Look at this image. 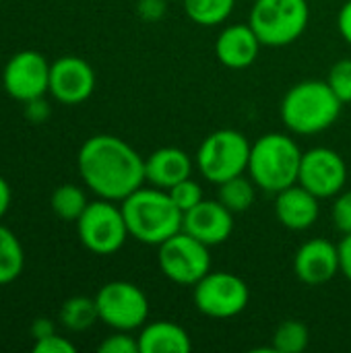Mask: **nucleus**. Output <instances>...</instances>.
Returning a JSON list of instances; mask_svg holds the SVG:
<instances>
[{
	"instance_id": "obj_16",
	"label": "nucleus",
	"mask_w": 351,
	"mask_h": 353,
	"mask_svg": "<svg viewBox=\"0 0 351 353\" xmlns=\"http://www.w3.org/2000/svg\"><path fill=\"white\" fill-rule=\"evenodd\" d=\"M261 48H263V43H261L259 35L254 33V29L250 27V23L228 25L215 41L217 60L223 66L234 68V70H242V68H248L250 64H254Z\"/></svg>"
},
{
	"instance_id": "obj_22",
	"label": "nucleus",
	"mask_w": 351,
	"mask_h": 353,
	"mask_svg": "<svg viewBox=\"0 0 351 353\" xmlns=\"http://www.w3.org/2000/svg\"><path fill=\"white\" fill-rule=\"evenodd\" d=\"M25 267V252L14 236L6 225L0 223V285L12 283Z\"/></svg>"
},
{
	"instance_id": "obj_19",
	"label": "nucleus",
	"mask_w": 351,
	"mask_h": 353,
	"mask_svg": "<svg viewBox=\"0 0 351 353\" xmlns=\"http://www.w3.org/2000/svg\"><path fill=\"white\" fill-rule=\"evenodd\" d=\"M139 350L141 353H188L192 350V341L180 325L155 321L141 327Z\"/></svg>"
},
{
	"instance_id": "obj_25",
	"label": "nucleus",
	"mask_w": 351,
	"mask_h": 353,
	"mask_svg": "<svg viewBox=\"0 0 351 353\" xmlns=\"http://www.w3.org/2000/svg\"><path fill=\"white\" fill-rule=\"evenodd\" d=\"M310 333L300 321H283L273 333V352L302 353L308 347Z\"/></svg>"
},
{
	"instance_id": "obj_10",
	"label": "nucleus",
	"mask_w": 351,
	"mask_h": 353,
	"mask_svg": "<svg viewBox=\"0 0 351 353\" xmlns=\"http://www.w3.org/2000/svg\"><path fill=\"white\" fill-rule=\"evenodd\" d=\"M159 271L178 285H194L211 271L209 246L186 232H178L157 246Z\"/></svg>"
},
{
	"instance_id": "obj_6",
	"label": "nucleus",
	"mask_w": 351,
	"mask_h": 353,
	"mask_svg": "<svg viewBox=\"0 0 351 353\" xmlns=\"http://www.w3.org/2000/svg\"><path fill=\"white\" fill-rule=\"evenodd\" d=\"M250 147V141L240 130L219 128L201 143L197 151V168L205 180L221 184L248 172Z\"/></svg>"
},
{
	"instance_id": "obj_12",
	"label": "nucleus",
	"mask_w": 351,
	"mask_h": 353,
	"mask_svg": "<svg viewBox=\"0 0 351 353\" xmlns=\"http://www.w3.org/2000/svg\"><path fill=\"white\" fill-rule=\"evenodd\" d=\"M298 184L319 199H333L348 184V165L335 149L314 147L302 155Z\"/></svg>"
},
{
	"instance_id": "obj_32",
	"label": "nucleus",
	"mask_w": 351,
	"mask_h": 353,
	"mask_svg": "<svg viewBox=\"0 0 351 353\" xmlns=\"http://www.w3.org/2000/svg\"><path fill=\"white\" fill-rule=\"evenodd\" d=\"M339 248V269L341 275L351 283V234H345L343 240L337 244Z\"/></svg>"
},
{
	"instance_id": "obj_18",
	"label": "nucleus",
	"mask_w": 351,
	"mask_h": 353,
	"mask_svg": "<svg viewBox=\"0 0 351 353\" xmlns=\"http://www.w3.org/2000/svg\"><path fill=\"white\" fill-rule=\"evenodd\" d=\"M192 176V159L178 147H161L145 159V180L155 186L170 190L174 184Z\"/></svg>"
},
{
	"instance_id": "obj_5",
	"label": "nucleus",
	"mask_w": 351,
	"mask_h": 353,
	"mask_svg": "<svg viewBox=\"0 0 351 353\" xmlns=\"http://www.w3.org/2000/svg\"><path fill=\"white\" fill-rule=\"evenodd\" d=\"M310 21L308 0H254L250 27L267 48H283L302 37Z\"/></svg>"
},
{
	"instance_id": "obj_24",
	"label": "nucleus",
	"mask_w": 351,
	"mask_h": 353,
	"mask_svg": "<svg viewBox=\"0 0 351 353\" xmlns=\"http://www.w3.org/2000/svg\"><path fill=\"white\" fill-rule=\"evenodd\" d=\"M50 205H52V211L56 213V217L77 223V219L87 209L89 201H87V194L83 192V188H79L77 184H62L52 192Z\"/></svg>"
},
{
	"instance_id": "obj_15",
	"label": "nucleus",
	"mask_w": 351,
	"mask_h": 353,
	"mask_svg": "<svg viewBox=\"0 0 351 353\" xmlns=\"http://www.w3.org/2000/svg\"><path fill=\"white\" fill-rule=\"evenodd\" d=\"M294 273L306 285L329 283L339 269V248L327 238H312L304 242L294 256Z\"/></svg>"
},
{
	"instance_id": "obj_34",
	"label": "nucleus",
	"mask_w": 351,
	"mask_h": 353,
	"mask_svg": "<svg viewBox=\"0 0 351 353\" xmlns=\"http://www.w3.org/2000/svg\"><path fill=\"white\" fill-rule=\"evenodd\" d=\"M50 114L48 110V103L43 101V97L39 99H33V101H27V116L33 120V122H43V118Z\"/></svg>"
},
{
	"instance_id": "obj_33",
	"label": "nucleus",
	"mask_w": 351,
	"mask_h": 353,
	"mask_svg": "<svg viewBox=\"0 0 351 353\" xmlns=\"http://www.w3.org/2000/svg\"><path fill=\"white\" fill-rule=\"evenodd\" d=\"M337 27H339L341 37L351 46V0H348L341 6V10L337 14Z\"/></svg>"
},
{
	"instance_id": "obj_8",
	"label": "nucleus",
	"mask_w": 351,
	"mask_h": 353,
	"mask_svg": "<svg viewBox=\"0 0 351 353\" xmlns=\"http://www.w3.org/2000/svg\"><path fill=\"white\" fill-rule=\"evenodd\" d=\"M192 302L197 310L209 319L225 321L242 314L250 302L246 281L228 271H209L192 285Z\"/></svg>"
},
{
	"instance_id": "obj_17",
	"label": "nucleus",
	"mask_w": 351,
	"mask_h": 353,
	"mask_svg": "<svg viewBox=\"0 0 351 353\" xmlns=\"http://www.w3.org/2000/svg\"><path fill=\"white\" fill-rule=\"evenodd\" d=\"M319 201L321 199L314 196L310 190H306L300 184H294L277 192V199H275L277 221L292 232H306L319 219V213H321Z\"/></svg>"
},
{
	"instance_id": "obj_2",
	"label": "nucleus",
	"mask_w": 351,
	"mask_h": 353,
	"mask_svg": "<svg viewBox=\"0 0 351 353\" xmlns=\"http://www.w3.org/2000/svg\"><path fill=\"white\" fill-rule=\"evenodd\" d=\"M128 234L147 246H159L182 232L184 213L163 188H139L122 203Z\"/></svg>"
},
{
	"instance_id": "obj_28",
	"label": "nucleus",
	"mask_w": 351,
	"mask_h": 353,
	"mask_svg": "<svg viewBox=\"0 0 351 353\" xmlns=\"http://www.w3.org/2000/svg\"><path fill=\"white\" fill-rule=\"evenodd\" d=\"M99 353H141L139 337H132L130 331H116L99 343Z\"/></svg>"
},
{
	"instance_id": "obj_1",
	"label": "nucleus",
	"mask_w": 351,
	"mask_h": 353,
	"mask_svg": "<svg viewBox=\"0 0 351 353\" xmlns=\"http://www.w3.org/2000/svg\"><path fill=\"white\" fill-rule=\"evenodd\" d=\"M79 174L87 188L99 199L122 203L145 180V159L124 139L95 134L87 139L77 155Z\"/></svg>"
},
{
	"instance_id": "obj_21",
	"label": "nucleus",
	"mask_w": 351,
	"mask_h": 353,
	"mask_svg": "<svg viewBox=\"0 0 351 353\" xmlns=\"http://www.w3.org/2000/svg\"><path fill=\"white\" fill-rule=\"evenodd\" d=\"M97 321H99V312H97L95 298L74 296V298H68L60 308V323L68 331H74V333L87 331Z\"/></svg>"
},
{
	"instance_id": "obj_13",
	"label": "nucleus",
	"mask_w": 351,
	"mask_h": 353,
	"mask_svg": "<svg viewBox=\"0 0 351 353\" xmlns=\"http://www.w3.org/2000/svg\"><path fill=\"white\" fill-rule=\"evenodd\" d=\"M95 91V70L79 56H62L50 66V93L64 105L87 101Z\"/></svg>"
},
{
	"instance_id": "obj_31",
	"label": "nucleus",
	"mask_w": 351,
	"mask_h": 353,
	"mask_svg": "<svg viewBox=\"0 0 351 353\" xmlns=\"http://www.w3.org/2000/svg\"><path fill=\"white\" fill-rule=\"evenodd\" d=\"M137 10H139L141 19H145L149 23H157L168 12V0H139Z\"/></svg>"
},
{
	"instance_id": "obj_14",
	"label": "nucleus",
	"mask_w": 351,
	"mask_h": 353,
	"mask_svg": "<svg viewBox=\"0 0 351 353\" xmlns=\"http://www.w3.org/2000/svg\"><path fill=\"white\" fill-rule=\"evenodd\" d=\"M182 232L211 246L223 244L234 232V213L219 201H201L184 213Z\"/></svg>"
},
{
	"instance_id": "obj_11",
	"label": "nucleus",
	"mask_w": 351,
	"mask_h": 353,
	"mask_svg": "<svg viewBox=\"0 0 351 353\" xmlns=\"http://www.w3.org/2000/svg\"><path fill=\"white\" fill-rule=\"evenodd\" d=\"M50 62L37 50L17 52L2 70V87L17 101H33L50 91Z\"/></svg>"
},
{
	"instance_id": "obj_27",
	"label": "nucleus",
	"mask_w": 351,
	"mask_h": 353,
	"mask_svg": "<svg viewBox=\"0 0 351 353\" xmlns=\"http://www.w3.org/2000/svg\"><path fill=\"white\" fill-rule=\"evenodd\" d=\"M168 192H170L172 201L178 205V209H180L182 213H186L188 209H192L194 205H199V203L203 201V188H201V184H199L197 180H192V178H186V180L174 184Z\"/></svg>"
},
{
	"instance_id": "obj_35",
	"label": "nucleus",
	"mask_w": 351,
	"mask_h": 353,
	"mask_svg": "<svg viewBox=\"0 0 351 353\" xmlns=\"http://www.w3.org/2000/svg\"><path fill=\"white\" fill-rule=\"evenodd\" d=\"M31 333H33V339H41V337L56 333V327L50 319H37L31 327Z\"/></svg>"
},
{
	"instance_id": "obj_36",
	"label": "nucleus",
	"mask_w": 351,
	"mask_h": 353,
	"mask_svg": "<svg viewBox=\"0 0 351 353\" xmlns=\"http://www.w3.org/2000/svg\"><path fill=\"white\" fill-rule=\"evenodd\" d=\"M10 201H12V192H10V184L0 176V219L6 215V211L10 209Z\"/></svg>"
},
{
	"instance_id": "obj_23",
	"label": "nucleus",
	"mask_w": 351,
	"mask_h": 353,
	"mask_svg": "<svg viewBox=\"0 0 351 353\" xmlns=\"http://www.w3.org/2000/svg\"><path fill=\"white\" fill-rule=\"evenodd\" d=\"M190 21L203 27H215L225 23L234 12L236 0H182Z\"/></svg>"
},
{
	"instance_id": "obj_26",
	"label": "nucleus",
	"mask_w": 351,
	"mask_h": 353,
	"mask_svg": "<svg viewBox=\"0 0 351 353\" xmlns=\"http://www.w3.org/2000/svg\"><path fill=\"white\" fill-rule=\"evenodd\" d=\"M327 83L343 103H351V58H341L329 68Z\"/></svg>"
},
{
	"instance_id": "obj_3",
	"label": "nucleus",
	"mask_w": 351,
	"mask_h": 353,
	"mask_svg": "<svg viewBox=\"0 0 351 353\" xmlns=\"http://www.w3.org/2000/svg\"><path fill=\"white\" fill-rule=\"evenodd\" d=\"M343 101L333 93L327 81H300L288 89L281 99V120L296 134H319L331 128Z\"/></svg>"
},
{
	"instance_id": "obj_9",
	"label": "nucleus",
	"mask_w": 351,
	"mask_h": 353,
	"mask_svg": "<svg viewBox=\"0 0 351 353\" xmlns=\"http://www.w3.org/2000/svg\"><path fill=\"white\" fill-rule=\"evenodd\" d=\"M99 321L114 331H137L149 321V300L130 281H110L95 296Z\"/></svg>"
},
{
	"instance_id": "obj_4",
	"label": "nucleus",
	"mask_w": 351,
	"mask_h": 353,
	"mask_svg": "<svg viewBox=\"0 0 351 353\" xmlns=\"http://www.w3.org/2000/svg\"><path fill=\"white\" fill-rule=\"evenodd\" d=\"M302 151L294 139L283 132H269L259 137L250 147L248 174L257 188L277 194L298 184Z\"/></svg>"
},
{
	"instance_id": "obj_7",
	"label": "nucleus",
	"mask_w": 351,
	"mask_h": 353,
	"mask_svg": "<svg viewBox=\"0 0 351 353\" xmlns=\"http://www.w3.org/2000/svg\"><path fill=\"white\" fill-rule=\"evenodd\" d=\"M77 232L81 244L89 252L101 256L118 252L130 236L122 207L108 199H99L87 205L83 215L77 219Z\"/></svg>"
},
{
	"instance_id": "obj_20",
	"label": "nucleus",
	"mask_w": 351,
	"mask_h": 353,
	"mask_svg": "<svg viewBox=\"0 0 351 353\" xmlns=\"http://www.w3.org/2000/svg\"><path fill=\"white\" fill-rule=\"evenodd\" d=\"M254 199H257V184L252 182V178H246L244 174L217 184V201L225 205L234 215L248 211Z\"/></svg>"
},
{
	"instance_id": "obj_29",
	"label": "nucleus",
	"mask_w": 351,
	"mask_h": 353,
	"mask_svg": "<svg viewBox=\"0 0 351 353\" xmlns=\"http://www.w3.org/2000/svg\"><path fill=\"white\" fill-rule=\"evenodd\" d=\"M333 221H335V228L343 236L351 234V190L343 188L335 196V203H333Z\"/></svg>"
},
{
	"instance_id": "obj_30",
	"label": "nucleus",
	"mask_w": 351,
	"mask_h": 353,
	"mask_svg": "<svg viewBox=\"0 0 351 353\" xmlns=\"http://www.w3.org/2000/svg\"><path fill=\"white\" fill-rule=\"evenodd\" d=\"M77 352V345L70 343L66 337H60L56 333L48 335V337H41V339H35L33 343V353H74Z\"/></svg>"
}]
</instances>
